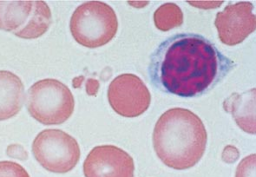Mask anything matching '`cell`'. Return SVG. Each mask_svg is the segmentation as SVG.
I'll return each instance as SVG.
<instances>
[{
    "instance_id": "6da1fadb",
    "label": "cell",
    "mask_w": 256,
    "mask_h": 177,
    "mask_svg": "<svg viewBox=\"0 0 256 177\" xmlns=\"http://www.w3.org/2000/svg\"><path fill=\"white\" fill-rule=\"evenodd\" d=\"M216 46L192 33L168 38L152 54L148 72L162 90L182 98L204 94L234 67Z\"/></svg>"
},
{
    "instance_id": "7a4b0ae2",
    "label": "cell",
    "mask_w": 256,
    "mask_h": 177,
    "mask_svg": "<svg viewBox=\"0 0 256 177\" xmlns=\"http://www.w3.org/2000/svg\"><path fill=\"white\" fill-rule=\"evenodd\" d=\"M207 141L204 122L187 108L168 110L154 126V151L166 166L176 170H188L198 164L205 152Z\"/></svg>"
},
{
    "instance_id": "3957f363",
    "label": "cell",
    "mask_w": 256,
    "mask_h": 177,
    "mask_svg": "<svg viewBox=\"0 0 256 177\" xmlns=\"http://www.w3.org/2000/svg\"><path fill=\"white\" fill-rule=\"evenodd\" d=\"M70 29L76 43L88 48H98L114 38L118 30V20L115 10L107 4L89 1L73 12Z\"/></svg>"
},
{
    "instance_id": "277c9868",
    "label": "cell",
    "mask_w": 256,
    "mask_h": 177,
    "mask_svg": "<svg viewBox=\"0 0 256 177\" xmlns=\"http://www.w3.org/2000/svg\"><path fill=\"white\" fill-rule=\"evenodd\" d=\"M26 107L30 115L42 124H62L72 115L75 100L64 84L56 79L46 78L29 88Z\"/></svg>"
},
{
    "instance_id": "5b68a950",
    "label": "cell",
    "mask_w": 256,
    "mask_h": 177,
    "mask_svg": "<svg viewBox=\"0 0 256 177\" xmlns=\"http://www.w3.org/2000/svg\"><path fill=\"white\" fill-rule=\"evenodd\" d=\"M32 153L44 170L58 174L72 170L81 154L75 138L60 130L38 133L32 142Z\"/></svg>"
},
{
    "instance_id": "8992f818",
    "label": "cell",
    "mask_w": 256,
    "mask_h": 177,
    "mask_svg": "<svg viewBox=\"0 0 256 177\" xmlns=\"http://www.w3.org/2000/svg\"><path fill=\"white\" fill-rule=\"evenodd\" d=\"M110 105L118 115L136 118L148 110L150 92L140 78L134 74H122L108 86Z\"/></svg>"
},
{
    "instance_id": "52a82bcc",
    "label": "cell",
    "mask_w": 256,
    "mask_h": 177,
    "mask_svg": "<svg viewBox=\"0 0 256 177\" xmlns=\"http://www.w3.org/2000/svg\"><path fill=\"white\" fill-rule=\"evenodd\" d=\"M86 177H134L133 158L114 145L92 148L84 162Z\"/></svg>"
},
{
    "instance_id": "ba28073f",
    "label": "cell",
    "mask_w": 256,
    "mask_h": 177,
    "mask_svg": "<svg viewBox=\"0 0 256 177\" xmlns=\"http://www.w3.org/2000/svg\"><path fill=\"white\" fill-rule=\"evenodd\" d=\"M256 24L254 6L250 2L228 4L214 20L220 42L230 46L242 43L256 30Z\"/></svg>"
},
{
    "instance_id": "9c48e42d",
    "label": "cell",
    "mask_w": 256,
    "mask_h": 177,
    "mask_svg": "<svg viewBox=\"0 0 256 177\" xmlns=\"http://www.w3.org/2000/svg\"><path fill=\"white\" fill-rule=\"evenodd\" d=\"M24 101V86L14 73L0 70V121L20 113Z\"/></svg>"
},
{
    "instance_id": "30bf717a",
    "label": "cell",
    "mask_w": 256,
    "mask_h": 177,
    "mask_svg": "<svg viewBox=\"0 0 256 177\" xmlns=\"http://www.w3.org/2000/svg\"><path fill=\"white\" fill-rule=\"evenodd\" d=\"M224 107L226 112L232 114L242 130L256 134V88L230 96L224 101Z\"/></svg>"
},
{
    "instance_id": "8fae6325",
    "label": "cell",
    "mask_w": 256,
    "mask_h": 177,
    "mask_svg": "<svg viewBox=\"0 0 256 177\" xmlns=\"http://www.w3.org/2000/svg\"><path fill=\"white\" fill-rule=\"evenodd\" d=\"M34 1H0V30L16 32L30 20Z\"/></svg>"
},
{
    "instance_id": "7c38bea8",
    "label": "cell",
    "mask_w": 256,
    "mask_h": 177,
    "mask_svg": "<svg viewBox=\"0 0 256 177\" xmlns=\"http://www.w3.org/2000/svg\"><path fill=\"white\" fill-rule=\"evenodd\" d=\"M52 22V16L48 4L44 1H34L32 14L28 23L14 34L24 40H36L49 30Z\"/></svg>"
},
{
    "instance_id": "4fadbf2b",
    "label": "cell",
    "mask_w": 256,
    "mask_h": 177,
    "mask_svg": "<svg viewBox=\"0 0 256 177\" xmlns=\"http://www.w3.org/2000/svg\"><path fill=\"white\" fill-rule=\"evenodd\" d=\"M156 26L162 32L181 26L184 23V14L181 8L174 3L164 4L154 14Z\"/></svg>"
},
{
    "instance_id": "5bb4252c",
    "label": "cell",
    "mask_w": 256,
    "mask_h": 177,
    "mask_svg": "<svg viewBox=\"0 0 256 177\" xmlns=\"http://www.w3.org/2000/svg\"><path fill=\"white\" fill-rule=\"evenodd\" d=\"M0 177H30L20 164L10 161L0 162Z\"/></svg>"
},
{
    "instance_id": "9a60e30c",
    "label": "cell",
    "mask_w": 256,
    "mask_h": 177,
    "mask_svg": "<svg viewBox=\"0 0 256 177\" xmlns=\"http://www.w3.org/2000/svg\"><path fill=\"white\" fill-rule=\"evenodd\" d=\"M256 154L244 158L237 167L236 177H256Z\"/></svg>"
},
{
    "instance_id": "2e32d148",
    "label": "cell",
    "mask_w": 256,
    "mask_h": 177,
    "mask_svg": "<svg viewBox=\"0 0 256 177\" xmlns=\"http://www.w3.org/2000/svg\"><path fill=\"white\" fill-rule=\"evenodd\" d=\"M240 156L239 151L234 146H226L222 152V159L226 164H233Z\"/></svg>"
},
{
    "instance_id": "e0dca14e",
    "label": "cell",
    "mask_w": 256,
    "mask_h": 177,
    "mask_svg": "<svg viewBox=\"0 0 256 177\" xmlns=\"http://www.w3.org/2000/svg\"><path fill=\"white\" fill-rule=\"evenodd\" d=\"M99 82L94 79H89L86 84V90L88 95L95 96L98 92Z\"/></svg>"
}]
</instances>
